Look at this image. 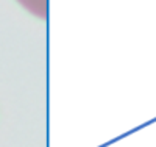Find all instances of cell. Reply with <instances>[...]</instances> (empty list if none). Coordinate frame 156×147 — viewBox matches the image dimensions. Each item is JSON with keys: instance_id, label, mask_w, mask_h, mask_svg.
I'll return each instance as SVG.
<instances>
[{"instance_id": "1", "label": "cell", "mask_w": 156, "mask_h": 147, "mask_svg": "<svg viewBox=\"0 0 156 147\" xmlns=\"http://www.w3.org/2000/svg\"><path fill=\"white\" fill-rule=\"evenodd\" d=\"M17 2L36 17L42 19V20L47 19V11H48L47 0H17Z\"/></svg>"}]
</instances>
